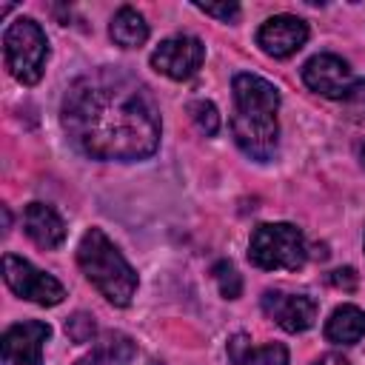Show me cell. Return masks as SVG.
I'll return each mask as SVG.
<instances>
[{
  "instance_id": "obj_19",
  "label": "cell",
  "mask_w": 365,
  "mask_h": 365,
  "mask_svg": "<svg viewBox=\"0 0 365 365\" xmlns=\"http://www.w3.org/2000/svg\"><path fill=\"white\" fill-rule=\"evenodd\" d=\"M66 334L71 336V342H91L97 328L88 314H74L71 319H66Z\"/></svg>"
},
{
  "instance_id": "obj_7",
  "label": "cell",
  "mask_w": 365,
  "mask_h": 365,
  "mask_svg": "<svg viewBox=\"0 0 365 365\" xmlns=\"http://www.w3.org/2000/svg\"><path fill=\"white\" fill-rule=\"evenodd\" d=\"M202 60H205V46L191 34L168 37L151 54V66L171 80H188L191 74H197Z\"/></svg>"
},
{
  "instance_id": "obj_13",
  "label": "cell",
  "mask_w": 365,
  "mask_h": 365,
  "mask_svg": "<svg viewBox=\"0 0 365 365\" xmlns=\"http://www.w3.org/2000/svg\"><path fill=\"white\" fill-rule=\"evenodd\" d=\"M228 362L231 365H288V348L282 342L251 345L245 334H234L228 342Z\"/></svg>"
},
{
  "instance_id": "obj_11",
  "label": "cell",
  "mask_w": 365,
  "mask_h": 365,
  "mask_svg": "<svg viewBox=\"0 0 365 365\" xmlns=\"http://www.w3.org/2000/svg\"><path fill=\"white\" fill-rule=\"evenodd\" d=\"M302 80L311 91H317L328 100H345L348 88L354 86L348 63L336 54H314L302 66Z\"/></svg>"
},
{
  "instance_id": "obj_21",
  "label": "cell",
  "mask_w": 365,
  "mask_h": 365,
  "mask_svg": "<svg viewBox=\"0 0 365 365\" xmlns=\"http://www.w3.org/2000/svg\"><path fill=\"white\" fill-rule=\"evenodd\" d=\"M345 106L351 108V114H365V80H354L345 94Z\"/></svg>"
},
{
  "instance_id": "obj_2",
  "label": "cell",
  "mask_w": 365,
  "mask_h": 365,
  "mask_svg": "<svg viewBox=\"0 0 365 365\" xmlns=\"http://www.w3.org/2000/svg\"><path fill=\"white\" fill-rule=\"evenodd\" d=\"M231 86H234V117H231L234 140L251 160L265 163L277 151L279 91L265 77L245 71L237 74Z\"/></svg>"
},
{
  "instance_id": "obj_6",
  "label": "cell",
  "mask_w": 365,
  "mask_h": 365,
  "mask_svg": "<svg viewBox=\"0 0 365 365\" xmlns=\"http://www.w3.org/2000/svg\"><path fill=\"white\" fill-rule=\"evenodd\" d=\"M3 279L17 297H23L29 302H37L43 308L60 305L63 297H66V288L51 274L34 268L29 259H23L17 254H6L3 257Z\"/></svg>"
},
{
  "instance_id": "obj_22",
  "label": "cell",
  "mask_w": 365,
  "mask_h": 365,
  "mask_svg": "<svg viewBox=\"0 0 365 365\" xmlns=\"http://www.w3.org/2000/svg\"><path fill=\"white\" fill-rule=\"evenodd\" d=\"M331 282H334L336 288L354 291V288H356V274H354V268H339V271L331 274Z\"/></svg>"
},
{
  "instance_id": "obj_10",
  "label": "cell",
  "mask_w": 365,
  "mask_h": 365,
  "mask_svg": "<svg viewBox=\"0 0 365 365\" xmlns=\"http://www.w3.org/2000/svg\"><path fill=\"white\" fill-rule=\"evenodd\" d=\"M305 40H308V23L297 14H274L257 31V46L277 60L297 54L305 46Z\"/></svg>"
},
{
  "instance_id": "obj_20",
  "label": "cell",
  "mask_w": 365,
  "mask_h": 365,
  "mask_svg": "<svg viewBox=\"0 0 365 365\" xmlns=\"http://www.w3.org/2000/svg\"><path fill=\"white\" fill-rule=\"evenodd\" d=\"M197 9L208 17H217L222 23H234L240 17V6L237 3H197Z\"/></svg>"
},
{
  "instance_id": "obj_4",
  "label": "cell",
  "mask_w": 365,
  "mask_h": 365,
  "mask_svg": "<svg viewBox=\"0 0 365 365\" xmlns=\"http://www.w3.org/2000/svg\"><path fill=\"white\" fill-rule=\"evenodd\" d=\"M248 259L262 271H297L308 259V245L297 225L262 222L251 234Z\"/></svg>"
},
{
  "instance_id": "obj_1",
  "label": "cell",
  "mask_w": 365,
  "mask_h": 365,
  "mask_svg": "<svg viewBox=\"0 0 365 365\" xmlns=\"http://www.w3.org/2000/svg\"><path fill=\"white\" fill-rule=\"evenodd\" d=\"M71 143L91 160L134 163L160 145V111L151 91L120 68H94L77 77L60 108Z\"/></svg>"
},
{
  "instance_id": "obj_24",
  "label": "cell",
  "mask_w": 365,
  "mask_h": 365,
  "mask_svg": "<svg viewBox=\"0 0 365 365\" xmlns=\"http://www.w3.org/2000/svg\"><path fill=\"white\" fill-rule=\"evenodd\" d=\"M362 163H365V145H362Z\"/></svg>"
},
{
  "instance_id": "obj_5",
  "label": "cell",
  "mask_w": 365,
  "mask_h": 365,
  "mask_svg": "<svg viewBox=\"0 0 365 365\" xmlns=\"http://www.w3.org/2000/svg\"><path fill=\"white\" fill-rule=\"evenodd\" d=\"M3 51L6 66L17 83H40L48 60V40L40 23H34L31 17H17L14 23H9V29L3 31Z\"/></svg>"
},
{
  "instance_id": "obj_8",
  "label": "cell",
  "mask_w": 365,
  "mask_h": 365,
  "mask_svg": "<svg viewBox=\"0 0 365 365\" xmlns=\"http://www.w3.org/2000/svg\"><path fill=\"white\" fill-rule=\"evenodd\" d=\"M51 336L48 322L26 319L6 328L0 339L3 365H43V345Z\"/></svg>"
},
{
  "instance_id": "obj_12",
  "label": "cell",
  "mask_w": 365,
  "mask_h": 365,
  "mask_svg": "<svg viewBox=\"0 0 365 365\" xmlns=\"http://www.w3.org/2000/svg\"><path fill=\"white\" fill-rule=\"evenodd\" d=\"M23 225H26V234L31 237V242L46 248V251L60 248L63 240H66L63 217L46 202H29L26 211H23Z\"/></svg>"
},
{
  "instance_id": "obj_23",
  "label": "cell",
  "mask_w": 365,
  "mask_h": 365,
  "mask_svg": "<svg viewBox=\"0 0 365 365\" xmlns=\"http://www.w3.org/2000/svg\"><path fill=\"white\" fill-rule=\"evenodd\" d=\"M311 365H351L342 354H325V356H319V359H314Z\"/></svg>"
},
{
  "instance_id": "obj_15",
  "label": "cell",
  "mask_w": 365,
  "mask_h": 365,
  "mask_svg": "<svg viewBox=\"0 0 365 365\" xmlns=\"http://www.w3.org/2000/svg\"><path fill=\"white\" fill-rule=\"evenodd\" d=\"M325 336L328 342H336V345L359 342L365 336V311L356 305H339L325 322Z\"/></svg>"
},
{
  "instance_id": "obj_9",
  "label": "cell",
  "mask_w": 365,
  "mask_h": 365,
  "mask_svg": "<svg viewBox=\"0 0 365 365\" xmlns=\"http://www.w3.org/2000/svg\"><path fill=\"white\" fill-rule=\"evenodd\" d=\"M262 311L288 334H302L317 322V302L308 294H288V291H265Z\"/></svg>"
},
{
  "instance_id": "obj_14",
  "label": "cell",
  "mask_w": 365,
  "mask_h": 365,
  "mask_svg": "<svg viewBox=\"0 0 365 365\" xmlns=\"http://www.w3.org/2000/svg\"><path fill=\"white\" fill-rule=\"evenodd\" d=\"M134 351L137 348H134L131 336H125V334H106L74 365H128L134 359Z\"/></svg>"
},
{
  "instance_id": "obj_3",
  "label": "cell",
  "mask_w": 365,
  "mask_h": 365,
  "mask_svg": "<svg viewBox=\"0 0 365 365\" xmlns=\"http://www.w3.org/2000/svg\"><path fill=\"white\" fill-rule=\"evenodd\" d=\"M77 262L86 279L117 308H125L137 291V271L100 228H88L77 245Z\"/></svg>"
},
{
  "instance_id": "obj_16",
  "label": "cell",
  "mask_w": 365,
  "mask_h": 365,
  "mask_svg": "<svg viewBox=\"0 0 365 365\" xmlns=\"http://www.w3.org/2000/svg\"><path fill=\"white\" fill-rule=\"evenodd\" d=\"M108 34L117 46L123 48H140L145 40H148V23L145 17L131 9V6H123L114 17H111V26H108Z\"/></svg>"
},
{
  "instance_id": "obj_18",
  "label": "cell",
  "mask_w": 365,
  "mask_h": 365,
  "mask_svg": "<svg viewBox=\"0 0 365 365\" xmlns=\"http://www.w3.org/2000/svg\"><path fill=\"white\" fill-rule=\"evenodd\" d=\"M188 114H191V120L197 123V128L202 134H208V137L217 134V128H220V111H217V106L211 100H194L188 106Z\"/></svg>"
},
{
  "instance_id": "obj_17",
  "label": "cell",
  "mask_w": 365,
  "mask_h": 365,
  "mask_svg": "<svg viewBox=\"0 0 365 365\" xmlns=\"http://www.w3.org/2000/svg\"><path fill=\"white\" fill-rule=\"evenodd\" d=\"M211 274H214L217 288H220V294H222L225 299H237V297L242 294V279H240L237 268H234L228 259H220V262L211 268Z\"/></svg>"
}]
</instances>
